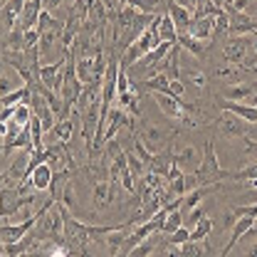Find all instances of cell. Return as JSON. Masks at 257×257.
<instances>
[{
  "label": "cell",
  "mask_w": 257,
  "mask_h": 257,
  "mask_svg": "<svg viewBox=\"0 0 257 257\" xmlns=\"http://www.w3.org/2000/svg\"><path fill=\"white\" fill-rule=\"evenodd\" d=\"M223 57L232 67L252 69L257 64V32L255 35H227L223 42Z\"/></svg>",
  "instance_id": "1"
},
{
  "label": "cell",
  "mask_w": 257,
  "mask_h": 257,
  "mask_svg": "<svg viewBox=\"0 0 257 257\" xmlns=\"http://www.w3.org/2000/svg\"><path fill=\"white\" fill-rule=\"evenodd\" d=\"M193 173L198 176L200 186H220L223 181H227V178H230V171L220 168V161H218V154H215V139H213V136L205 141L200 166H198Z\"/></svg>",
  "instance_id": "2"
},
{
  "label": "cell",
  "mask_w": 257,
  "mask_h": 257,
  "mask_svg": "<svg viewBox=\"0 0 257 257\" xmlns=\"http://www.w3.org/2000/svg\"><path fill=\"white\" fill-rule=\"evenodd\" d=\"M37 227H40V232L42 235H37V237H45V240H50V242H55V245H60L64 247V218H62V203H55L45 215H40V220H37Z\"/></svg>",
  "instance_id": "3"
},
{
  "label": "cell",
  "mask_w": 257,
  "mask_h": 257,
  "mask_svg": "<svg viewBox=\"0 0 257 257\" xmlns=\"http://www.w3.org/2000/svg\"><path fill=\"white\" fill-rule=\"evenodd\" d=\"M136 136L144 141V146H146L151 154H159V151H163V149L168 146V141L173 139V128L161 126V124H151V126H144Z\"/></svg>",
  "instance_id": "4"
},
{
  "label": "cell",
  "mask_w": 257,
  "mask_h": 257,
  "mask_svg": "<svg viewBox=\"0 0 257 257\" xmlns=\"http://www.w3.org/2000/svg\"><path fill=\"white\" fill-rule=\"evenodd\" d=\"M213 99H215V106H218V109H223V111H230V114L240 116V119H242V121H247V124H257V106L255 104L227 101V99H223L220 94H215Z\"/></svg>",
  "instance_id": "5"
},
{
  "label": "cell",
  "mask_w": 257,
  "mask_h": 257,
  "mask_svg": "<svg viewBox=\"0 0 257 257\" xmlns=\"http://www.w3.org/2000/svg\"><path fill=\"white\" fill-rule=\"evenodd\" d=\"M218 131L223 134L225 139H240V136H247V121H242L240 116L230 114V111H223V116L215 121Z\"/></svg>",
  "instance_id": "6"
},
{
  "label": "cell",
  "mask_w": 257,
  "mask_h": 257,
  "mask_svg": "<svg viewBox=\"0 0 257 257\" xmlns=\"http://www.w3.org/2000/svg\"><path fill=\"white\" fill-rule=\"evenodd\" d=\"M223 10L227 13V18H230V30H227V35H255V18L252 15L237 13L230 5H225Z\"/></svg>",
  "instance_id": "7"
},
{
  "label": "cell",
  "mask_w": 257,
  "mask_h": 257,
  "mask_svg": "<svg viewBox=\"0 0 257 257\" xmlns=\"http://www.w3.org/2000/svg\"><path fill=\"white\" fill-rule=\"evenodd\" d=\"M30 109L32 114L42 121V128L45 131H52L55 124H57V119H55V114H52V109H50V104H47V99L42 94H37V92H32L30 96Z\"/></svg>",
  "instance_id": "8"
},
{
  "label": "cell",
  "mask_w": 257,
  "mask_h": 257,
  "mask_svg": "<svg viewBox=\"0 0 257 257\" xmlns=\"http://www.w3.org/2000/svg\"><path fill=\"white\" fill-rule=\"evenodd\" d=\"M255 223H257L255 218H250V215H242V218H237L235 223L230 225V240H227V245L223 247L220 257H227V255H230V252H232V247H235V245H237V242H240V240H242L247 232H250V227H252Z\"/></svg>",
  "instance_id": "9"
},
{
  "label": "cell",
  "mask_w": 257,
  "mask_h": 257,
  "mask_svg": "<svg viewBox=\"0 0 257 257\" xmlns=\"http://www.w3.org/2000/svg\"><path fill=\"white\" fill-rule=\"evenodd\" d=\"M20 210L23 208H20V193H18V188H10V186H5L0 181V220L10 218V215H15Z\"/></svg>",
  "instance_id": "10"
},
{
  "label": "cell",
  "mask_w": 257,
  "mask_h": 257,
  "mask_svg": "<svg viewBox=\"0 0 257 257\" xmlns=\"http://www.w3.org/2000/svg\"><path fill=\"white\" fill-rule=\"evenodd\" d=\"M257 92V82H237V84H227L220 89V96L227 101H240L245 104L247 99H255Z\"/></svg>",
  "instance_id": "11"
},
{
  "label": "cell",
  "mask_w": 257,
  "mask_h": 257,
  "mask_svg": "<svg viewBox=\"0 0 257 257\" xmlns=\"http://www.w3.org/2000/svg\"><path fill=\"white\" fill-rule=\"evenodd\" d=\"M114 183L111 181H106V178H101V181H96L94 188H92V208H94L96 213H101L104 208H109L111 205V200H114Z\"/></svg>",
  "instance_id": "12"
},
{
  "label": "cell",
  "mask_w": 257,
  "mask_h": 257,
  "mask_svg": "<svg viewBox=\"0 0 257 257\" xmlns=\"http://www.w3.org/2000/svg\"><path fill=\"white\" fill-rule=\"evenodd\" d=\"M213 32H215V18H210V15H195V18L191 20V28H188L186 35H191V37H195V40L208 42Z\"/></svg>",
  "instance_id": "13"
},
{
  "label": "cell",
  "mask_w": 257,
  "mask_h": 257,
  "mask_svg": "<svg viewBox=\"0 0 257 257\" xmlns=\"http://www.w3.org/2000/svg\"><path fill=\"white\" fill-rule=\"evenodd\" d=\"M166 15L173 20V25H176L178 35H186V32H188L191 20H193V10L183 8V5H178V3H173V0H168V13H166Z\"/></svg>",
  "instance_id": "14"
},
{
  "label": "cell",
  "mask_w": 257,
  "mask_h": 257,
  "mask_svg": "<svg viewBox=\"0 0 257 257\" xmlns=\"http://www.w3.org/2000/svg\"><path fill=\"white\" fill-rule=\"evenodd\" d=\"M25 183L30 186L32 191H50V183H52V168H50V163H40L37 168H32Z\"/></svg>",
  "instance_id": "15"
},
{
  "label": "cell",
  "mask_w": 257,
  "mask_h": 257,
  "mask_svg": "<svg viewBox=\"0 0 257 257\" xmlns=\"http://www.w3.org/2000/svg\"><path fill=\"white\" fill-rule=\"evenodd\" d=\"M42 10H45V8H42V0H28L25 8H23V13H20V18H18V20H20L18 28H23V30H35Z\"/></svg>",
  "instance_id": "16"
},
{
  "label": "cell",
  "mask_w": 257,
  "mask_h": 257,
  "mask_svg": "<svg viewBox=\"0 0 257 257\" xmlns=\"http://www.w3.org/2000/svg\"><path fill=\"white\" fill-rule=\"evenodd\" d=\"M173 163L188 173V171H195V168L200 166V154H198L195 146H183L178 154L173 151Z\"/></svg>",
  "instance_id": "17"
},
{
  "label": "cell",
  "mask_w": 257,
  "mask_h": 257,
  "mask_svg": "<svg viewBox=\"0 0 257 257\" xmlns=\"http://www.w3.org/2000/svg\"><path fill=\"white\" fill-rule=\"evenodd\" d=\"M171 166H173V151L171 149H163L159 154H154V159L149 163V173H154L159 178H166L168 171H171Z\"/></svg>",
  "instance_id": "18"
},
{
  "label": "cell",
  "mask_w": 257,
  "mask_h": 257,
  "mask_svg": "<svg viewBox=\"0 0 257 257\" xmlns=\"http://www.w3.org/2000/svg\"><path fill=\"white\" fill-rule=\"evenodd\" d=\"M178 45H181V50H188V55H193L200 62L208 57V42H203V40H195L191 35H178Z\"/></svg>",
  "instance_id": "19"
},
{
  "label": "cell",
  "mask_w": 257,
  "mask_h": 257,
  "mask_svg": "<svg viewBox=\"0 0 257 257\" xmlns=\"http://www.w3.org/2000/svg\"><path fill=\"white\" fill-rule=\"evenodd\" d=\"M156 247H161V235L159 232H154V235H149L146 240H141V242L128 252V257H151L154 252H156Z\"/></svg>",
  "instance_id": "20"
},
{
  "label": "cell",
  "mask_w": 257,
  "mask_h": 257,
  "mask_svg": "<svg viewBox=\"0 0 257 257\" xmlns=\"http://www.w3.org/2000/svg\"><path fill=\"white\" fill-rule=\"evenodd\" d=\"M213 77L218 82H223L225 87L227 84H237V82H242V67H215Z\"/></svg>",
  "instance_id": "21"
},
{
  "label": "cell",
  "mask_w": 257,
  "mask_h": 257,
  "mask_svg": "<svg viewBox=\"0 0 257 257\" xmlns=\"http://www.w3.org/2000/svg\"><path fill=\"white\" fill-rule=\"evenodd\" d=\"M74 72H77V77H79L82 84H89L94 79V57H77Z\"/></svg>",
  "instance_id": "22"
},
{
  "label": "cell",
  "mask_w": 257,
  "mask_h": 257,
  "mask_svg": "<svg viewBox=\"0 0 257 257\" xmlns=\"http://www.w3.org/2000/svg\"><path fill=\"white\" fill-rule=\"evenodd\" d=\"M159 35H161V42H171V45H178V30L173 25V20L163 13L161 15V25H159Z\"/></svg>",
  "instance_id": "23"
},
{
  "label": "cell",
  "mask_w": 257,
  "mask_h": 257,
  "mask_svg": "<svg viewBox=\"0 0 257 257\" xmlns=\"http://www.w3.org/2000/svg\"><path fill=\"white\" fill-rule=\"evenodd\" d=\"M116 96H119V106H121L124 111H128L134 119H136V116H141V109H139V94H136L134 89H128V92L116 94Z\"/></svg>",
  "instance_id": "24"
},
{
  "label": "cell",
  "mask_w": 257,
  "mask_h": 257,
  "mask_svg": "<svg viewBox=\"0 0 257 257\" xmlns=\"http://www.w3.org/2000/svg\"><path fill=\"white\" fill-rule=\"evenodd\" d=\"M37 32H47V30H57L62 32L64 30V23L62 20H57V18H52L47 10H42L40 13V20H37V28H35Z\"/></svg>",
  "instance_id": "25"
},
{
  "label": "cell",
  "mask_w": 257,
  "mask_h": 257,
  "mask_svg": "<svg viewBox=\"0 0 257 257\" xmlns=\"http://www.w3.org/2000/svg\"><path fill=\"white\" fill-rule=\"evenodd\" d=\"M124 154H126V166H128V171H131V176H134V181H141L146 176V163L139 159L134 151H124Z\"/></svg>",
  "instance_id": "26"
},
{
  "label": "cell",
  "mask_w": 257,
  "mask_h": 257,
  "mask_svg": "<svg viewBox=\"0 0 257 257\" xmlns=\"http://www.w3.org/2000/svg\"><path fill=\"white\" fill-rule=\"evenodd\" d=\"M32 119V109H30V101H20L13 106V121L20 124V126H28Z\"/></svg>",
  "instance_id": "27"
},
{
  "label": "cell",
  "mask_w": 257,
  "mask_h": 257,
  "mask_svg": "<svg viewBox=\"0 0 257 257\" xmlns=\"http://www.w3.org/2000/svg\"><path fill=\"white\" fill-rule=\"evenodd\" d=\"M208 245H203V242H193V240H188V242H183V245H178V252L183 257H205L208 255Z\"/></svg>",
  "instance_id": "28"
},
{
  "label": "cell",
  "mask_w": 257,
  "mask_h": 257,
  "mask_svg": "<svg viewBox=\"0 0 257 257\" xmlns=\"http://www.w3.org/2000/svg\"><path fill=\"white\" fill-rule=\"evenodd\" d=\"M210 230H213V218H208V215H205V218H203V220L191 230V240L193 242H203V240L210 235Z\"/></svg>",
  "instance_id": "29"
},
{
  "label": "cell",
  "mask_w": 257,
  "mask_h": 257,
  "mask_svg": "<svg viewBox=\"0 0 257 257\" xmlns=\"http://www.w3.org/2000/svg\"><path fill=\"white\" fill-rule=\"evenodd\" d=\"M52 131H55V136H57L60 141L69 144V141H72V131H74V121H72L69 116H67V119H60V121L55 124Z\"/></svg>",
  "instance_id": "30"
},
{
  "label": "cell",
  "mask_w": 257,
  "mask_h": 257,
  "mask_svg": "<svg viewBox=\"0 0 257 257\" xmlns=\"http://www.w3.org/2000/svg\"><path fill=\"white\" fill-rule=\"evenodd\" d=\"M57 203H62L64 208H77L79 203H77V195H74V186H72V181H64V186H62V191H60V200Z\"/></svg>",
  "instance_id": "31"
},
{
  "label": "cell",
  "mask_w": 257,
  "mask_h": 257,
  "mask_svg": "<svg viewBox=\"0 0 257 257\" xmlns=\"http://www.w3.org/2000/svg\"><path fill=\"white\" fill-rule=\"evenodd\" d=\"M178 227H183V213H181V210H173V213L166 215V223H163V230H161V232L171 235V232H176Z\"/></svg>",
  "instance_id": "32"
},
{
  "label": "cell",
  "mask_w": 257,
  "mask_h": 257,
  "mask_svg": "<svg viewBox=\"0 0 257 257\" xmlns=\"http://www.w3.org/2000/svg\"><path fill=\"white\" fill-rule=\"evenodd\" d=\"M203 218H205V208H203V203H200L198 208H193V210H188V213H183V227L193 230Z\"/></svg>",
  "instance_id": "33"
},
{
  "label": "cell",
  "mask_w": 257,
  "mask_h": 257,
  "mask_svg": "<svg viewBox=\"0 0 257 257\" xmlns=\"http://www.w3.org/2000/svg\"><path fill=\"white\" fill-rule=\"evenodd\" d=\"M131 151H134L139 159L144 161V163H146V168H149V163H151V159H154V154L144 146V141H141L139 136H134V141H131Z\"/></svg>",
  "instance_id": "34"
},
{
  "label": "cell",
  "mask_w": 257,
  "mask_h": 257,
  "mask_svg": "<svg viewBox=\"0 0 257 257\" xmlns=\"http://www.w3.org/2000/svg\"><path fill=\"white\" fill-rule=\"evenodd\" d=\"M230 181H257V163L255 166H247V168H240V171H230Z\"/></svg>",
  "instance_id": "35"
},
{
  "label": "cell",
  "mask_w": 257,
  "mask_h": 257,
  "mask_svg": "<svg viewBox=\"0 0 257 257\" xmlns=\"http://www.w3.org/2000/svg\"><path fill=\"white\" fill-rule=\"evenodd\" d=\"M15 89H20V87H18V82H15L8 72H0V99H3V96H8L10 92H15Z\"/></svg>",
  "instance_id": "36"
},
{
  "label": "cell",
  "mask_w": 257,
  "mask_h": 257,
  "mask_svg": "<svg viewBox=\"0 0 257 257\" xmlns=\"http://www.w3.org/2000/svg\"><path fill=\"white\" fill-rule=\"evenodd\" d=\"M188 240H191V230H188V227H178L176 232L168 235V245H171V247H178V245H183V242H188Z\"/></svg>",
  "instance_id": "37"
},
{
  "label": "cell",
  "mask_w": 257,
  "mask_h": 257,
  "mask_svg": "<svg viewBox=\"0 0 257 257\" xmlns=\"http://www.w3.org/2000/svg\"><path fill=\"white\" fill-rule=\"evenodd\" d=\"M131 89V84H128V77H126V67H121L119 64V74H116V94H124Z\"/></svg>",
  "instance_id": "38"
},
{
  "label": "cell",
  "mask_w": 257,
  "mask_h": 257,
  "mask_svg": "<svg viewBox=\"0 0 257 257\" xmlns=\"http://www.w3.org/2000/svg\"><path fill=\"white\" fill-rule=\"evenodd\" d=\"M188 82L195 89H205V74L203 69H188Z\"/></svg>",
  "instance_id": "39"
},
{
  "label": "cell",
  "mask_w": 257,
  "mask_h": 257,
  "mask_svg": "<svg viewBox=\"0 0 257 257\" xmlns=\"http://www.w3.org/2000/svg\"><path fill=\"white\" fill-rule=\"evenodd\" d=\"M183 92H186V87H183V82H181V79H173V82H168V96L183 99Z\"/></svg>",
  "instance_id": "40"
},
{
  "label": "cell",
  "mask_w": 257,
  "mask_h": 257,
  "mask_svg": "<svg viewBox=\"0 0 257 257\" xmlns=\"http://www.w3.org/2000/svg\"><path fill=\"white\" fill-rule=\"evenodd\" d=\"M25 3H28V0H5L3 5H5V8H8V10H10V13H13L15 18H20V13H23Z\"/></svg>",
  "instance_id": "41"
},
{
  "label": "cell",
  "mask_w": 257,
  "mask_h": 257,
  "mask_svg": "<svg viewBox=\"0 0 257 257\" xmlns=\"http://www.w3.org/2000/svg\"><path fill=\"white\" fill-rule=\"evenodd\" d=\"M227 30H230V18H227V13H223V15L215 18V32H227Z\"/></svg>",
  "instance_id": "42"
},
{
  "label": "cell",
  "mask_w": 257,
  "mask_h": 257,
  "mask_svg": "<svg viewBox=\"0 0 257 257\" xmlns=\"http://www.w3.org/2000/svg\"><path fill=\"white\" fill-rule=\"evenodd\" d=\"M37 42H40V32L25 30V47H37Z\"/></svg>",
  "instance_id": "43"
},
{
  "label": "cell",
  "mask_w": 257,
  "mask_h": 257,
  "mask_svg": "<svg viewBox=\"0 0 257 257\" xmlns=\"http://www.w3.org/2000/svg\"><path fill=\"white\" fill-rule=\"evenodd\" d=\"M183 173H186V171H183V168H178V166L173 163V166H171V171H168V176H166V183H171V181H178V178H183Z\"/></svg>",
  "instance_id": "44"
},
{
  "label": "cell",
  "mask_w": 257,
  "mask_h": 257,
  "mask_svg": "<svg viewBox=\"0 0 257 257\" xmlns=\"http://www.w3.org/2000/svg\"><path fill=\"white\" fill-rule=\"evenodd\" d=\"M64 3H69V0H42V8L50 13V10H57V8L64 5Z\"/></svg>",
  "instance_id": "45"
},
{
  "label": "cell",
  "mask_w": 257,
  "mask_h": 257,
  "mask_svg": "<svg viewBox=\"0 0 257 257\" xmlns=\"http://www.w3.org/2000/svg\"><path fill=\"white\" fill-rule=\"evenodd\" d=\"M230 8H232V10H237V13H245V10L250 8V0H232V3H230Z\"/></svg>",
  "instance_id": "46"
},
{
  "label": "cell",
  "mask_w": 257,
  "mask_h": 257,
  "mask_svg": "<svg viewBox=\"0 0 257 257\" xmlns=\"http://www.w3.org/2000/svg\"><path fill=\"white\" fill-rule=\"evenodd\" d=\"M245 151H247V156L257 159V141H250V139L245 136Z\"/></svg>",
  "instance_id": "47"
},
{
  "label": "cell",
  "mask_w": 257,
  "mask_h": 257,
  "mask_svg": "<svg viewBox=\"0 0 257 257\" xmlns=\"http://www.w3.org/2000/svg\"><path fill=\"white\" fill-rule=\"evenodd\" d=\"M237 257H257V242L255 245H245V247H242V252H240Z\"/></svg>",
  "instance_id": "48"
},
{
  "label": "cell",
  "mask_w": 257,
  "mask_h": 257,
  "mask_svg": "<svg viewBox=\"0 0 257 257\" xmlns=\"http://www.w3.org/2000/svg\"><path fill=\"white\" fill-rule=\"evenodd\" d=\"M50 257H72V255H69V252H67L64 247L55 245V247H52V252H50Z\"/></svg>",
  "instance_id": "49"
},
{
  "label": "cell",
  "mask_w": 257,
  "mask_h": 257,
  "mask_svg": "<svg viewBox=\"0 0 257 257\" xmlns=\"http://www.w3.org/2000/svg\"><path fill=\"white\" fill-rule=\"evenodd\" d=\"M166 255H168V257H183L181 252H178V247H171V250H168Z\"/></svg>",
  "instance_id": "50"
},
{
  "label": "cell",
  "mask_w": 257,
  "mask_h": 257,
  "mask_svg": "<svg viewBox=\"0 0 257 257\" xmlns=\"http://www.w3.org/2000/svg\"><path fill=\"white\" fill-rule=\"evenodd\" d=\"M213 3H218V5H220V8H225V5H230V3H232V0H213Z\"/></svg>",
  "instance_id": "51"
},
{
  "label": "cell",
  "mask_w": 257,
  "mask_h": 257,
  "mask_svg": "<svg viewBox=\"0 0 257 257\" xmlns=\"http://www.w3.org/2000/svg\"><path fill=\"white\" fill-rule=\"evenodd\" d=\"M205 3H208V0H195V10H200V8H203Z\"/></svg>",
  "instance_id": "52"
},
{
  "label": "cell",
  "mask_w": 257,
  "mask_h": 257,
  "mask_svg": "<svg viewBox=\"0 0 257 257\" xmlns=\"http://www.w3.org/2000/svg\"><path fill=\"white\" fill-rule=\"evenodd\" d=\"M247 15H252V18H257V3H255V5H252V10H250Z\"/></svg>",
  "instance_id": "53"
},
{
  "label": "cell",
  "mask_w": 257,
  "mask_h": 257,
  "mask_svg": "<svg viewBox=\"0 0 257 257\" xmlns=\"http://www.w3.org/2000/svg\"><path fill=\"white\" fill-rule=\"evenodd\" d=\"M250 74H257V64H255V67H252V69H250Z\"/></svg>",
  "instance_id": "54"
},
{
  "label": "cell",
  "mask_w": 257,
  "mask_h": 257,
  "mask_svg": "<svg viewBox=\"0 0 257 257\" xmlns=\"http://www.w3.org/2000/svg\"><path fill=\"white\" fill-rule=\"evenodd\" d=\"M20 257H30V252H23V255H20Z\"/></svg>",
  "instance_id": "55"
},
{
  "label": "cell",
  "mask_w": 257,
  "mask_h": 257,
  "mask_svg": "<svg viewBox=\"0 0 257 257\" xmlns=\"http://www.w3.org/2000/svg\"><path fill=\"white\" fill-rule=\"evenodd\" d=\"M0 257H3V245H0Z\"/></svg>",
  "instance_id": "56"
},
{
  "label": "cell",
  "mask_w": 257,
  "mask_h": 257,
  "mask_svg": "<svg viewBox=\"0 0 257 257\" xmlns=\"http://www.w3.org/2000/svg\"><path fill=\"white\" fill-rule=\"evenodd\" d=\"M255 106H257V92H255Z\"/></svg>",
  "instance_id": "57"
},
{
  "label": "cell",
  "mask_w": 257,
  "mask_h": 257,
  "mask_svg": "<svg viewBox=\"0 0 257 257\" xmlns=\"http://www.w3.org/2000/svg\"><path fill=\"white\" fill-rule=\"evenodd\" d=\"M0 149H3V144H0Z\"/></svg>",
  "instance_id": "58"
},
{
  "label": "cell",
  "mask_w": 257,
  "mask_h": 257,
  "mask_svg": "<svg viewBox=\"0 0 257 257\" xmlns=\"http://www.w3.org/2000/svg\"><path fill=\"white\" fill-rule=\"evenodd\" d=\"M3 257H8V255H3Z\"/></svg>",
  "instance_id": "59"
},
{
  "label": "cell",
  "mask_w": 257,
  "mask_h": 257,
  "mask_svg": "<svg viewBox=\"0 0 257 257\" xmlns=\"http://www.w3.org/2000/svg\"><path fill=\"white\" fill-rule=\"evenodd\" d=\"M0 3H3V0H0Z\"/></svg>",
  "instance_id": "60"
}]
</instances>
